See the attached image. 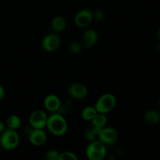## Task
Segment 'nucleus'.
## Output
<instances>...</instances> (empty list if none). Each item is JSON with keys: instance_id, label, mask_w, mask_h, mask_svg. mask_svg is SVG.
<instances>
[{"instance_id": "b1692460", "label": "nucleus", "mask_w": 160, "mask_h": 160, "mask_svg": "<svg viewBox=\"0 0 160 160\" xmlns=\"http://www.w3.org/2000/svg\"><path fill=\"white\" fill-rule=\"evenodd\" d=\"M5 95H6V92H5L4 88L2 87V84H0V101H2L4 98Z\"/></svg>"}, {"instance_id": "a878e982", "label": "nucleus", "mask_w": 160, "mask_h": 160, "mask_svg": "<svg viewBox=\"0 0 160 160\" xmlns=\"http://www.w3.org/2000/svg\"><path fill=\"white\" fill-rule=\"evenodd\" d=\"M157 37H158V38L159 39V41H160V28L159 30H158V32H157Z\"/></svg>"}, {"instance_id": "cd10ccee", "label": "nucleus", "mask_w": 160, "mask_h": 160, "mask_svg": "<svg viewBox=\"0 0 160 160\" xmlns=\"http://www.w3.org/2000/svg\"><path fill=\"white\" fill-rule=\"evenodd\" d=\"M2 146H1V145H0V155H1V152H2Z\"/></svg>"}, {"instance_id": "2eb2a0df", "label": "nucleus", "mask_w": 160, "mask_h": 160, "mask_svg": "<svg viewBox=\"0 0 160 160\" xmlns=\"http://www.w3.org/2000/svg\"><path fill=\"white\" fill-rule=\"evenodd\" d=\"M5 124L9 129L17 131V129H19L21 126V120L17 115H10L7 117Z\"/></svg>"}, {"instance_id": "f03ea898", "label": "nucleus", "mask_w": 160, "mask_h": 160, "mask_svg": "<svg viewBox=\"0 0 160 160\" xmlns=\"http://www.w3.org/2000/svg\"><path fill=\"white\" fill-rule=\"evenodd\" d=\"M20 135L16 130L6 128L0 135V145L6 150H13L20 144Z\"/></svg>"}, {"instance_id": "ddd939ff", "label": "nucleus", "mask_w": 160, "mask_h": 160, "mask_svg": "<svg viewBox=\"0 0 160 160\" xmlns=\"http://www.w3.org/2000/svg\"><path fill=\"white\" fill-rule=\"evenodd\" d=\"M51 27L55 33L58 34V33L62 32L67 28L66 19L62 16H56L52 20Z\"/></svg>"}, {"instance_id": "39448f33", "label": "nucleus", "mask_w": 160, "mask_h": 160, "mask_svg": "<svg viewBox=\"0 0 160 160\" xmlns=\"http://www.w3.org/2000/svg\"><path fill=\"white\" fill-rule=\"evenodd\" d=\"M48 117L46 112L42 109L33 111L29 117L30 126L33 129H43L46 128Z\"/></svg>"}, {"instance_id": "bb28decb", "label": "nucleus", "mask_w": 160, "mask_h": 160, "mask_svg": "<svg viewBox=\"0 0 160 160\" xmlns=\"http://www.w3.org/2000/svg\"><path fill=\"white\" fill-rule=\"evenodd\" d=\"M158 106H159V109L160 110V99L159 100V102H158Z\"/></svg>"}, {"instance_id": "412c9836", "label": "nucleus", "mask_w": 160, "mask_h": 160, "mask_svg": "<svg viewBox=\"0 0 160 160\" xmlns=\"http://www.w3.org/2000/svg\"><path fill=\"white\" fill-rule=\"evenodd\" d=\"M78 158L75 153L70 151H65L59 153V160H78Z\"/></svg>"}, {"instance_id": "9d476101", "label": "nucleus", "mask_w": 160, "mask_h": 160, "mask_svg": "<svg viewBox=\"0 0 160 160\" xmlns=\"http://www.w3.org/2000/svg\"><path fill=\"white\" fill-rule=\"evenodd\" d=\"M29 142L34 146H42L47 142V134L43 129H31L29 132Z\"/></svg>"}, {"instance_id": "393cba45", "label": "nucleus", "mask_w": 160, "mask_h": 160, "mask_svg": "<svg viewBox=\"0 0 160 160\" xmlns=\"http://www.w3.org/2000/svg\"><path fill=\"white\" fill-rule=\"evenodd\" d=\"M6 124H5L2 121H1V120H0V135H1L3 131L6 130Z\"/></svg>"}, {"instance_id": "f8f14e48", "label": "nucleus", "mask_w": 160, "mask_h": 160, "mask_svg": "<svg viewBox=\"0 0 160 160\" xmlns=\"http://www.w3.org/2000/svg\"><path fill=\"white\" fill-rule=\"evenodd\" d=\"M61 105V100L54 94L48 95L44 99V106L45 109L50 112H58Z\"/></svg>"}, {"instance_id": "9b49d317", "label": "nucleus", "mask_w": 160, "mask_h": 160, "mask_svg": "<svg viewBox=\"0 0 160 160\" xmlns=\"http://www.w3.org/2000/svg\"><path fill=\"white\" fill-rule=\"evenodd\" d=\"M98 40V34L96 31L93 29L86 30L83 33L82 38H81V43L83 47L86 48H92Z\"/></svg>"}, {"instance_id": "20e7f679", "label": "nucleus", "mask_w": 160, "mask_h": 160, "mask_svg": "<svg viewBox=\"0 0 160 160\" xmlns=\"http://www.w3.org/2000/svg\"><path fill=\"white\" fill-rule=\"evenodd\" d=\"M117 105V98L112 94L106 93L101 95L95 104L97 112L101 113H109L115 108Z\"/></svg>"}, {"instance_id": "6ab92c4d", "label": "nucleus", "mask_w": 160, "mask_h": 160, "mask_svg": "<svg viewBox=\"0 0 160 160\" xmlns=\"http://www.w3.org/2000/svg\"><path fill=\"white\" fill-rule=\"evenodd\" d=\"M83 45L81 42H78V41H74V42H71L69 46V51L70 52V53L73 55H78L79 53L81 52L83 49Z\"/></svg>"}, {"instance_id": "0eeeda50", "label": "nucleus", "mask_w": 160, "mask_h": 160, "mask_svg": "<svg viewBox=\"0 0 160 160\" xmlns=\"http://www.w3.org/2000/svg\"><path fill=\"white\" fill-rule=\"evenodd\" d=\"M61 44V38L57 33L47 34L42 38V47L45 51L52 52L59 48Z\"/></svg>"}, {"instance_id": "5701e85b", "label": "nucleus", "mask_w": 160, "mask_h": 160, "mask_svg": "<svg viewBox=\"0 0 160 160\" xmlns=\"http://www.w3.org/2000/svg\"><path fill=\"white\" fill-rule=\"evenodd\" d=\"M93 12V20L101 21L105 18V12L102 9H97Z\"/></svg>"}, {"instance_id": "f3484780", "label": "nucleus", "mask_w": 160, "mask_h": 160, "mask_svg": "<svg viewBox=\"0 0 160 160\" xmlns=\"http://www.w3.org/2000/svg\"><path fill=\"white\" fill-rule=\"evenodd\" d=\"M97 110L95 109V106H88L84 107L81 111V117L84 120L87 121H91L93 119V117L96 115Z\"/></svg>"}, {"instance_id": "423d86ee", "label": "nucleus", "mask_w": 160, "mask_h": 160, "mask_svg": "<svg viewBox=\"0 0 160 160\" xmlns=\"http://www.w3.org/2000/svg\"><path fill=\"white\" fill-rule=\"evenodd\" d=\"M119 138V133L115 128L110 127H104L98 133V138L106 145H113L117 142Z\"/></svg>"}, {"instance_id": "4be33fe9", "label": "nucleus", "mask_w": 160, "mask_h": 160, "mask_svg": "<svg viewBox=\"0 0 160 160\" xmlns=\"http://www.w3.org/2000/svg\"><path fill=\"white\" fill-rule=\"evenodd\" d=\"M59 153L60 152L56 149L48 150L45 154V158L48 160H59Z\"/></svg>"}, {"instance_id": "4468645a", "label": "nucleus", "mask_w": 160, "mask_h": 160, "mask_svg": "<svg viewBox=\"0 0 160 160\" xmlns=\"http://www.w3.org/2000/svg\"><path fill=\"white\" fill-rule=\"evenodd\" d=\"M144 120L148 124L156 125L160 122V113L156 110H148L144 116Z\"/></svg>"}, {"instance_id": "6e6552de", "label": "nucleus", "mask_w": 160, "mask_h": 160, "mask_svg": "<svg viewBox=\"0 0 160 160\" xmlns=\"http://www.w3.org/2000/svg\"><path fill=\"white\" fill-rule=\"evenodd\" d=\"M93 12L88 9H83L78 11L74 17V23L80 28H85L92 23Z\"/></svg>"}, {"instance_id": "dca6fc26", "label": "nucleus", "mask_w": 160, "mask_h": 160, "mask_svg": "<svg viewBox=\"0 0 160 160\" xmlns=\"http://www.w3.org/2000/svg\"><path fill=\"white\" fill-rule=\"evenodd\" d=\"M91 121H92V126L102 129V128L106 126L107 117H106V114L101 113V112H97L96 115L93 117V119Z\"/></svg>"}, {"instance_id": "a211bd4d", "label": "nucleus", "mask_w": 160, "mask_h": 160, "mask_svg": "<svg viewBox=\"0 0 160 160\" xmlns=\"http://www.w3.org/2000/svg\"><path fill=\"white\" fill-rule=\"evenodd\" d=\"M100 130L101 129H99V128L92 126L91 128H87L85 130V131H84V137L89 142L96 140V138H98Z\"/></svg>"}, {"instance_id": "7ed1b4c3", "label": "nucleus", "mask_w": 160, "mask_h": 160, "mask_svg": "<svg viewBox=\"0 0 160 160\" xmlns=\"http://www.w3.org/2000/svg\"><path fill=\"white\" fill-rule=\"evenodd\" d=\"M86 156L90 160H102L106 157L107 150L106 145L99 140L92 141L86 148Z\"/></svg>"}, {"instance_id": "aec40b11", "label": "nucleus", "mask_w": 160, "mask_h": 160, "mask_svg": "<svg viewBox=\"0 0 160 160\" xmlns=\"http://www.w3.org/2000/svg\"><path fill=\"white\" fill-rule=\"evenodd\" d=\"M72 108V102L70 100H64V101H61L60 107H59L58 112H59L62 115H65L67 114L70 111Z\"/></svg>"}, {"instance_id": "1a4fd4ad", "label": "nucleus", "mask_w": 160, "mask_h": 160, "mask_svg": "<svg viewBox=\"0 0 160 160\" xmlns=\"http://www.w3.org/2000/svg\"><path fill=\"white\" fill-rule=\"evenodd\" d=\"M68 94L73 99L81 100L87 97L88 90V88L81 83H73L69 87Z\"/></svg>"}, {"instance_id": "f257e3e1", "label": "nucleus", "mask_w": 160, "mask_h": 160, "mask_svg": "<svg viewBox=\"0 0 160 160\" xmlns=\"http://www.w3.org/2000/svg\"><path fill=\"white\" fill-rule=\"evenodd\" d=\"M46 128L52 134L60 137L67 133L68 124L63 115L56 112H52L51 115L48 116Z\"/></svg>"}]
</instances>
